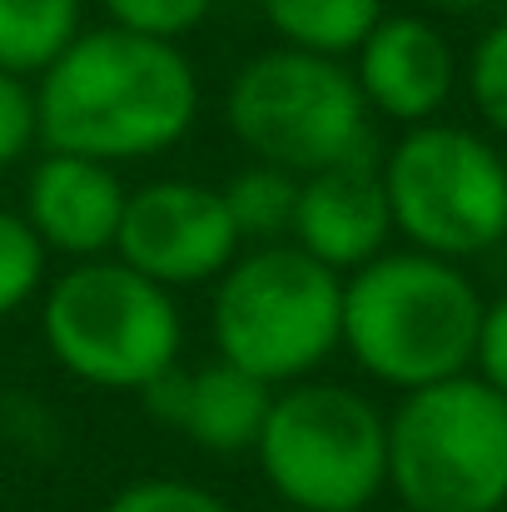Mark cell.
<instances>
[{
  "mask_svg": "<svg viewBox=\"0 0 507 512\" xmlns=\"http://www.w3.org/2000/svg\"><path fill=\"white\" fill-rule=\"evenodd\" d=\"M40 150L100 165H140L179 150L204 110L199 65L184 45L120 25H85L35 80Z\"/></svg>",
  "mask_w": 507,
  "mask_h": 512,
  "instance_id": "cell-1",
  "label": "cell"
},
{
  "mask_svg": "<svg viewBox=\"0 0 507 512\" xmlns=\"http://www.w3.org/2000/svg\"><path fill=\"white\" fill-rule=\"evenodd\" d=\"M483 309L463 264L398 244L343 279V353L403 398L473 373Z\"/></svg>",
  "mask_w": 507,
  "mask_h": 512,
  "instance_id": "cell-2",
  "label": "cell"
},
{
  "mask_svg": "<svg viewBox=\"0 0 507 512\" xmlns=\"http://www.w3.org/2000/svg\"><path fill=\"white\" fill-rule=\"evenodd\" d=\"M214 358L269 388L319 378L343 348V274L299 244H249L209 284Z\"/></svg>",
  "mask_w": 507,
  "mask_h": 512,
  "instance_id": "cell-3",
  "label": "cell"
},
{
  "mask_svg": "<svg viewBox=\"0 0 507 512\" xmlns=\"http://www.w3.org/2000/svg\"><path fill=\"white\" fill-rule=\"evenodd\" d=\"M40 339L55 368L100 393H145L184 363L179 294L115 254L65 264L40 294Z\"/></svg>",
  "mask_w": 507,
  "mask_h": 512,
  "instance_id": "cell-4",
  "label": "cell"
},
{
  "mask_svg": "<svg viewBox=\"0 0 507 512\" xmlns=\"http://www.w3.org/2000/svg\"><path fill=\"white\" fill-rule=\"evenodd\" d=\"M249 458L289 512H363L388 493V413L353 383L304 378L274 388Z\"/></svg>",
  "mask_w": 507,
  "mask_h": 512,
  "instance_id": "cell-5",
  "label": "cell"
},
{
  "mask_svg": "<svg viewBox=\"0 0 507 512\" xmlns=\"http://www.w3.org/2000/svg\"><path fill=\"white\" fill-rule=\"evenodd\" d=\"M224 130L254 160L289 174H319L373 155V115L348 60L269 45L224 85Z\"/></svg>",
  "mask_w": 507,
  "mask_h": 512,
  "instance_id": "cell-6",
  "label": "cell"
},
{
  "mask_svg": "<svg viewBox=\"0 0 507 512\" xmlns=\"http://www.w3.org/2000/svg\"><path fill=\"white\" fill-rule=\"evenodd\" d=\"M388 493L408 512L507 508V398L478 373L403 393L388 413Z\"/></svg>",
  "mask_w": 507,
  "mask_h": 512,
  "instance_id": "cell-7",
  "label": "cell"
},
{
  "mask_svg": "<svg viewBox=\"0 0 507 512\" xmlns=\"http://www.w3.org/2000/svg\"><path fill=\"white\" fill-rule=\"evenodd\" d=\"M393 234L433 259H478L507 239V160L468 125L398 130L378 160Z\"/></svg>",
  "mask_w": 507,
  "mask_h": 512,
  "instance_id": "cell-8",
  "label": "cell"
},
{
  "mask_svg": "<svg viewBox=\"0 0 507 512\" xmlns=\"http://www.w3.org/2000/svg\"><path fill=\"white\" fill-rule=\"evenodd\" d=\"M239 254H244V239L234 229V214L219 184L165 174L130 189L115 259L155 279L160 289L184 294V289L214 284Z\"/></svg>",
  "mask_w": 507,
  "mask_h": 512,
  "instance_id": "cell-9",
  "label": "cell"
},
{
  "mask_svg": "<svg viewBox=\"0 0 507 512\" xmlns=\"http://www.w3.org/2000/svg\"><path fill=\"white\" fill-rule=\"evenodd\" d=\"M348 70L358 80L368 115L398 130L433 125L463 80L453 40L423 10H388L353 50Z\"/></svg>",
  "mask_w": 507,
  "mask_h": 512,
  "instance_id": "cell-10",
  "label": "cell"
},
{
  "mask_svg": "<svg viewBox=\"0 0 507 512\" xmlns=\"http://www.w3.org/2000/svg\"><path fill=\"white\" fill-rule=\"evenodd\" d=\"M125 204H130V184L120 179L115 165L65 155V150H40L25 165L20 214L50 259L85 264L115 254Z\"/></svg>",
  "mask_w": 507,
  "mask_h": 512,
  "instance_id": "cell-11",
  "label": "cell"
},
{
  "mask_svg": "<svg viewBox=\"0 0 507 512\" xmlns=\"http://www.w3.org/2000/svg\"><path fill=\"white\" fill-rule=\"evenodd\" d=\"M393 209L378 160H343L319 174L299 179V204H294V229L289 244H299L309 259H319L334 274H358L378 254L393 249Z\"/></svg>",
  "mask_w": 507,
  "mask_h": 512,
  "instance_id": "cell-12",
  "label": "cell"
},
{
  "mask_svg": "<svg viewBox=\"0 0 507 512\" xmlns=\"http://www.w3.org/2000/svg\"><path fill=\"white\" fill-rule=\"evenodd\" d=\"M269 403H274V388L224 358H209L204 368L179 363L140 393V408L150 423L189 438L199 453H214V458L254 453Z\"/></svg>",
  "mask_w": 507,
  "mask_h": 512,
  "instance_id": "cell-13",
  "label": "cell"
},
{
  "mask_svg": "<svg viewBox=\"0 0 507 512\" xmlns=\"http://www.w3.org/2000/svg\"><path fill=\"white\" fill-rule=\"evenodd\" d=\"M279 45L324 60H353L368 30L388 15V0H254Z\"/></svg>",
  "mask_w": 507,
  "mask_h": 512,
  "instance_id": "cell-14",
  "label": "cell"
},
{
  "mask_svg": "<svg viewBox=\"0 0 507 512\" xmlns=\"http://www.w3.org/2000/svg\"><path fill=\"white\" fill-rule=\"evenodd\" d=\"M85 30V0H0V70L40 80Z\"/></svg>",
  "mask_w": 507,
  "mask_h": 512,
  "instance_id": "cell-15",
  "label": "cell"
},
{
  "mask_svg": "<svg viewBox=\"0 0 507 512\" xmlns=\"http://www.w3.org/2000/svg\"><path fill=\"white\" fill-rule=\"evenodd\" d=\"M224 204L234 214V229L249 244H284L294 229V204H299V174L274 170V165H244L229 174L224 184Z\"/></svg>",
  "mask_w": 507,
  "mask_h": 512,
  "instance_id": "cell-16",
  "label": "cell"
},
{
  "mask_svg": "<svg viewBox=\"0 0 507 512\" xmlns=\"http://www.w3.org/2000/svg\"><path fill=\"white\" fill-rule=\"evenodd\" d=\"M50 284V254L20 209H0V319L40 304Z\"/></svg>",
  "mask_w": 507,
  "mask_h": 512,
  "instance_id": "cell-17",
  "label": "cell"
},
{
  "mask_svg": "<svg viewBox=\"0 0 507 512\" xmlns=\"http://www.w3.org/2000/svg\"><path fill=\"white\" fill-rule=\"evenodd\" d=\"M463 85H468L478 120L507 140V20L478 35V45L463 60Z\"/></svg>",
  "mask_w": 507,
  "mask_h": 512,
  "instance_id": "cell-18",
  "label": "cell"
},
{
  "mask_svg": "<svg viewBox=\"0 0 507 512\" xmlns=\"http://www.w3.org/2000/svg\"><path fill=\"white\" fill-rule=\"evenodd\" d=\"M105 10V25H120V30H135V35H150V40H174L184 45L209 15L219 0H95Z\"/></svg>",
  "mask_w": 507,
  "mask_h": 512,
  "instance_id": "cell-19",
  "label": "cell"
},
{
  "mask_svg": "<svg viewBox=\"0 0 507 512\" xmlns=\"http://www.w3.org/2000/svg\"><path fill=\"white\" fill-rule=\"evenodd\" d=\"M40 155V105L35 80L0 70V174Z\"/></svg>",
  "mask_w": 507,
  "mask_h": 512,
  "instance_id": "cell-20",
  "label": "cell"
},
{
  "mask_svg": "<svg viewBox=\"0 0 507 512\" xmlns=\"http://www.w3.org/2000/svg\"><path fill=\"white\" fill-rule=\"evenodd\" d=\"M100 512H234L214 488L189 478H135L110 493Z\"/></svg>",
  "mask_w": 507,
  "mask_h": 512,
  "instance_id": "cell-21",
  "label": "cell"
},
{
  "mask_svg": "<svg viewBox=\"0 0 507 512\" xmlns=\"http://www.w3.org/2000/svg\"><path fill=\"white\" fill-rule=\"evenodd\" d=\"M473 373L498 388L507 398V294L493 299L483 309V324H478V348H473Z\"/></svg>",
  "mask_w": 507,
  "mask_h": 512,
  "instance_id": "cell-22",
  "label": "cell"
},
{
  "mask_svg": "<svg viewBox=\"0 0 507 512\" xmlns=\"http://www.w3.org/2000/svg\"><path fill=\"white\" fill-rule=\"evenodd\" d=\"M413 5H423V10H448V15H463V10H478V5H488V0H413Z\"/></svg>",
  "mask_w": 507,
  "mask_h": 512,
  "instance_id": "cell-23",
  "label": "cell"
}]
</instances>
